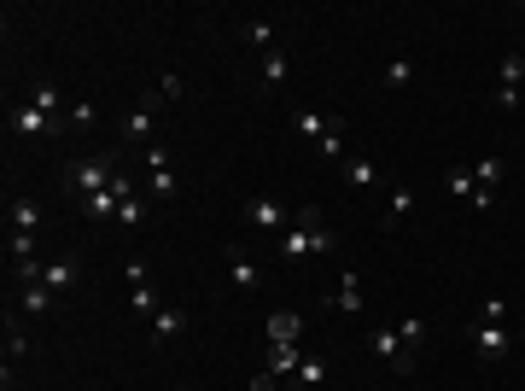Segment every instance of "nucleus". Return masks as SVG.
I'll use <instances>...</instances> for the list:
<instances>
[{"label": "nucleus", "instance_id": "f8f14e48", "mask_svg": "<svg viewBox=\"0 0 525 391\" xmlns=\"http://www.w3.org/2000/svg\"><path fill=\"white\" fill-rule=\"evenodd\" d=\"M269 345H298V339H304V315L298 310H269Z\"/></svg>", "mask_w": 525, "mask_h": 391}, {"label": "nucleus", "instance_id": "412c9836", "mask_svg": "<svg viewBox=\"0 0 525 391\" xmlns=\"http://www.w3.org/2000/svg\"><path fill=\"white\" fill-rule=\"evenodd\" d=\"M129 310L141 315V322H152V315L164 310V304H158V292H152V280H146V286H129Z\"/></svg>", "mask_w": 525, "mask_h": 391}, {"label": "nucleus", "instance_id": "e433bc0d", "mask_svg": "<svg viewBox=\"0 0 525 391\" xmlns=\"http://www.w3.org/2000/svg\"><path fill=\"white\" fill-rule=\"evenodd\" d=\"M479 322H508V298H484L479 304Z\"/></svg>", "mask_w": 525, "mask_h": 391}, {"label": "nucleus", "instance_id": "bb28decb", "mask_svg": "<svg viewBox=\"0 0 525 391\" xmlns=\"http://www.w3.org/2000/svg\"><path fill=\"white\" fill-rule=\"evenodd\" d=\"M496 82H502V88H520V82H525V59L502 53V59H496Z\"/></svg>", "mask_w": 525, "mask_h": 391}, {"label": "nucleus", "instance_id": "2f4dec72", "mask_svg": "<svg viewBox=\"0 0 525 391\" xmlns=\"http://www.w3.org/2000/svg\"><path fill=\"white\" fill-rule=\"evenodd\" d=\"M473 181H479V187L491 193L496 181H502V158H479V169H473Z\"/></svg>", "mask_w": 525, "mask_h": 391}, {"label": "nucleus", "instance_id": "aec40b11", "mask_svg": "<svg viewBox=\"0 0 525 391\" xmlns=\"http://www.w3.org/2000/svg\"><path fill=\"white\" fill-rule=\"evenodd\" d=\"M146 216H152V205H146L141 193H134V199H123V205H117V228H123V234H134V228H141Z\"/></svg>", "mask_w": 525, "mask_h": 391}, {"label": "nucleus", "instance_id": "9d476101", "mask_svg": "<svg viewBox=\"0 0 525 391\" xmlns=\"http://www.w3.org/2000/svg\"><path fill=\"white\" fill-rule=\"evenodd\" d=\"M41 280L59 292V298H77V286H82V263H77V258H53Z\"/></svg>", "mask_w": 525, "mask_h": 391}, {"label": "nucleus", "instance_id": "7c9ffc66", "mask_svg": "<svg viewBox=\"0 0 525 391\" xmlns=\"http://www.w3.org/2000/svg\"><path fill=\"white\" fill-rule=\"evenodd\" d=\"M316 152H321V158H339V152H345V123H327V134L316 141Z\"/></svg>", "mask_w": 525, "mask_h": 391}, {"label": "nucleus", "instance_id": "4c0bfd02", "mask_svg": "<svg viewBox=\"0 0 525 391\" xmlns=\"http://www.w3.org/2000/svg\"><path fill=\"white\" fill-rule=\"evenodd\" d=\"M245 391H281V380H274V374L262 368V374H252V386H245Z\"/></svg>", "mask_w": 525, "mask_h": 391}, {"label": "nucleus", "instance_id": "58836bf2", "mask_svg": "<svg viewBox=\"0 0 525 391\" xmlns=\"http://www.w3.org/2000/svg\"><path fill=\"white\" fill-rule=\"evenodd\" d=\"M175 391H187V386H175Z\"/></svg>", "mask_w": 525, "mask_h": 391}, {"label": "nucleus", "instance_id": "20e7f679", "mask_svg": "<svg viewBox=\"0 0 525 391\" xmlns=\"http://www.w3.org/2000/svg\"><path fill=\"white\" fill-rule=\"evenodd\" d=\"M316 223H321V216H316V205H304V211L292 216V228L281 234V258H286V263L316 258Z\"/></svg>", "mask_w": 525, "mask_h": 391}, {"label": "nucleus", "instance_id": "a878e982", "mask_svg": "<svg viewBox=\"0 0 525 391\" xmlns=\"http://www.w3.org/2000/svg\"><path fill=\"white\" fill-rule=\"evenodd\" d=\"M245 47H257V53H274V23L269 18H257V23H245Z\"/></svg>", "mask_w": 525, "mask_h": 391}, {"label": "nucleus", "instance_id": "2eb2a0df", "mask_svg": "<svg viewBox=\"0 0 525 391\" xmlns=\"http://www.w3.org/2000/svg\"><path fill=\"white\" fill-rule=\"evenodd\" d=\"M298 368H304V350H298V345H274V350H269V374H274L281 386L292 380Z\"/></svg>", "mask_w": 525, "mask_h": 391}, {"label": "nucleus", "instance_id": "dca6fc26", "mask_svg": "<svg viewBox=\"0 0 525 391\" xmlns=\"http://www.w3.org/2000/svg\"><path fill=\"white\" fill-rule=\"evenodd\" d=\"M0 350H6V368L30 357V333L18 327V310H6V345H0Z\"/></svg>", "mask_w": 525, "mask_h": 391}, {"label": "nucleus", "instance_id": "1a4fd4ad", "mask_svg": "<svg viewBox=\"0 0 525 391\" xmlns=\"http://www.w3.org/2000/svg\"><path fill=\"white\" fill-rule=\"evenodd\" d=\"M222 263H228V280L240 292H257L262 286V275H257V263L245 258V246H222Z\"/></svg>", "mask_w": 525, "mask_h": 391}, {"label": "nucleus", "instance_id": "7ed1b4c3", "mask_svg": "<svg viewBox=\"0 0 525 391\" xmlns=\"http://www.w3.org/2000/svg\"><path fill=\"white\" fill-rule=\"evenodd\" d=\"M12 134H18V141H65L70 123L65 117L35 112V105H12Z\"/></svg>", "mask_w": 525, "mask_h": 391}, {"label": "nucleus", "instance_id": "6e6552de", "mask_svg": "<svg viewBox=\"0 0 525 391\" xmlns=\"http://www.w3.org/2000/svg\"><path fill=\"white\" fill-rule=\"evenodd\" d=\"M245 223H252L257 234H286V228H292V223H286V205H281V199H269V193L245 205Z\"/></svg>", "mask_w": 525, "mask_h": 391}, {"label": "nucleus", "instance_id": "5701e85b", "mask_svg": "<svg viewBox=\"0 0 525 391\" xmlns=\"http://www.w3.org/2000/svg\"><path fill=\"white\" fill-rule=\"evenodd\" d=\"M321 380H327V362H321V357H304V368L292 374V391H316Z\"/></svg>", "mask_w": 525, "mask_h": 391}, {"label": "nucleus", "instance_id": "393cba45", "mask_svg": "<svg viewBox=\"0 0 525 391\" xmlns=\"http://www.w3.org/2000/svg\"><path fill=\"white\" fill-rule=\"evenodd\" d=\"M409 211H415V193H409V187H391V199H385V228H397Z\"/></svg>", "mask_w": 525, "mask_h": 391}, {"label": "nucleus", "instance_id": "ddd939ff", "mask_svg": "<svg viewBox=\"0 0 525 391\" xmlns=\"http://www.w3.org/2000/svg\"><path fill=\"white\" fill-rule=\"evenodd\" d=\"M286 70H292V59H286L281 47H274V53H262V59H257V82H262V94H274V88H281V82H286Z\"/></svg>", "mask_w": 525, "mask_h": 391}, {"label": "nucleus", "instance_id": "9b49d317", "mask_svg": "<svg viewBox=\"0 0 525 391\" xmlns=\"http://www.w3.org/2000/svg\"><path fill=\"white\" fill-rule=\"evenodd\" d=\"M12 304H18V315H47L53 304H65V298H59L47 280H30V286H18V298H12Z\"/></svg>", "mask_w": 525, "mask_h": 391}, {"label": "nucleus", "instance_id": "f3484780", "mask_svg": "<svg viewBox=\"0 0 525 391\" xmlns=\"http://www.w3.org/2000/svg\"><path fill=\"white\" fill-rule=\"evenodd\" d=\"M181 333H187V315L175 310V304H164V310L152 315V339H164V345H170V339H181Z\"/></svg>", "mask_w": 525, "mask_h": 391}, {"label": "nucleus", "instance_id": "423d86ee", "mask_svg": "<svg viewBox=\"0 0 525 391\" xmlns=\"http://www.w3.org/2000/svg\"><path fill=\"white\" fill-rule=\"evenodd\" d=\"M368 350L385 362V368H397V374H409V368H415V350H409L403 339H397V327H373V333H368Z\"/></svg>", "mask_w": 525, "mask_h": 391}, {"label": "nucleus", "instance_id": "cd10ccee", "mask_svg": "<svg viewBox=\"0 0 525 391\" xmlns=\"http://www.w3.org/2000/svg\"><path fill=\"white\" fill-rule=\"evenodd\" d=\"M12 228H18V234H35V228H41V211H35L30 199H12Z\"/></svg>", "mask_w": 525, "mask_h": 391}, {"label": "nucleus", "instance_id": "4be33fe9", "mask_svg": "<svg viewBox=\"0 0 525 391\" xmlns=\"http://www.w3.org/2000/svg\"><path fill=\"white\" fill-rule=\"evenodd\" d=\"M333 310H345V315H356V310H362V280H356V275H345V280H339V292H333Z\"/></svg>", "mask_w": 525, "mask_h": 391}, {"label": "nucleus", "instance_id": "c85d7f7f", "mask_svg": "<svg viewBox=\"0 0 525 391\" xmlns=\"http://www.w3.org/2000/svg\"><path fill=\"white\" fill-rule=\"evenodd\" d=\"M327 123H333V117L327 112H298V134H304V141H321V134H327Z\"/></svg>", "mask_w": 525, "mask_h": 391}, {"label": "nucleus", "instance_id": "f03ea898", "mask_svg": "<svg viewBox=\"0 0 525 391\" xmlns=\"http://www.w3.org/2000/svg\"><path fill=\"white\" fill-rule=\"evenodd\" d=\"M111 181H117V164H111V152H94V158H82L77 169H70V199H94V193H106Z\"/></svg>", "mask_w": 525, "mask_h": 391}, {"label": "nucleus", "instance_id": "a211bd4d", "mask_svg": "<svg viewBox=\"0 0 525 391\" xmlns=\"http://www.w3.org/2000/svg\"><path fill=\"white\" fill-rule=\"evenodd\" d=\"M444 187L456 193L461 205H473V193H479V181H473V169H467V164H449V169H444Z\"/></svg>", "mask_w": 525, "mask_h": 391}, {"label": "nucleus", "instance_id": "c9c22d12", "mask_svg": "<svg viewBox=\"0 0 525 391\" xmlns=\"http://www.w3.org/2000/svg\"><path fill=\"white\" fill-rule=\"evenodd\" d=\"M6 251H12V263H23V258H35L41 246H35V234H12V240H6Z\"/></svg>", "mask_w": 525, "mask_h": 391}, {"label": "nucleus", "instance_id": "f704fd0d", "mask_svg": "<svg viewBox=\"0 0 525 391\" xmlns=\"http://www.w3.org/2000/svg\"><path fill=\"white\" fill-rule=\"evenodd\" d=\"M385 82H391V88H409V82H415V65H409V59H391V65H385Z\"/></svg>", "mask_w": 525, "mask_h": 391}, {"label": "nucleus", "instance_id": "39448f33", "mask_svg": "<svg viewBox=\"0 0 525 391\" xmlns=\"http://www.w3.org/2000/svg\"><path fill=\"white\" fill-rule=\"evenodd\" d=\"M134 199V181L117 169V181H111L106 193H94V199H82V223H117V205Z\"/></svg>", "mask_w": 525, "mask_h": 391}, {"label": "nucleus", "instance_id": "c756f323", "mask_svg": "<svg viewBox=\"0 0 525 391\" xmlns=\"http://www.w3.org/2000/svg\"><path fill=\"white\" fill-rule=\"evenodd\" d=\"M397 339H403L409 350H420L427 345V322H420V315H403V322H397Z\"/></svg>", "mask_w": 525, "mask_h": 391}, {"label": "nucleus", "instance_id": "6ab92c4d", "mask_svg": "<svg viewBox=\"0 0 525 391\" xmlns=\"http://www.w3.org/2000/svg\"><path fill=\"white\" fill-rule=\"evenodd\" d=\"M30 105H35V112H47V117H65L70 112V105H59V82H35V88H30Z\"/></svg>", "mask_w": 525, "mask_h": 391}, {"label": "nucleus", "instance_id": "473e14b6", "mask_svg": "<svg viewBox=\"0 0 525 391\" xmlns=\"http://www.w3.org/2000/svg\"><path fill=\"white\" fill-rule=\"evenodd\" d=\"M491 100H496V112H520V105H525V88H502V82H496Z\"/></svg>", "mask_w": 525, "mask_h": 391}, {"label": "nucleus", "instance_id": "4468645a", "mask_svg": "<svg viewBox=\"0 0 525 391\" xmlns=\"http://www.w3.org/2000/svg\"><path fill=\"white\" fill-rule=\"evenodd\" d=\"M345 181H350V193H373V187H380L373 158H345Z\"/></svg>", "mask_w": 525, "mask_h": 391}, {"label": "nucleus", "instance_id": "72a5a7b5", "mask_svg": "<svg viewBox=\"0 0 525 391\" xmlns=\"http://www.w3.org/2000/svg\"><path fill=\"white\" fill-rule=\"evenodd\" d=\"M152 199H158V205L175 199V169H152Z\"/></svg>", "mask_w": 525, "mask_h": 391}, {"label": "nucleus", "instance_id": "0eeeda50", "mask_svg": "<svg viewBox=\"0 0 525 391\" xmlns=\"http://www.w3.org/2000/svg\"><path fill=\"white\" fill-rule=\"evenodd\" d=\"M467 339H473V350H479L484 362H502L508 350H514V339H508V327H502V322H473V327H467Z\"/></svg>", "mask_w": 525, "mask_h": 391}, {"label": "nucleus", "instance_id": "b1692460", "mask_svg": "<svg viewBox=\"0 0 525 391\" xmlns=\"http://www.w3.org/2000/svg\"><path fill=\"white\" fill-rule=\"evenodd\" d=\"M65 123H70V134H88V129L99 123V105H94V100H77V105L65 112Z\"/></svg>", "mask_w": 525, "mask_h": 391}, {"label": "nucleus", "instance_id": "f257e3e1", "mask_svg": "<svg viewBox=\"0 0 525 391\" xmlns=\"http://www.w3.org/2000/svg\"><path fill=\"white\" fill-rule=\"evenodd\" d=\"M158 112H164V94H152V88H146V94H141V105H134V112L123 117L117 146H158V141H152V134H158Z\"/></svg>", "mask_w": 525, "mask_h": 391}]
</instances>
